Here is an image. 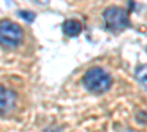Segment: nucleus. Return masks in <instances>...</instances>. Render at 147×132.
<instances>
[{
  "mask_svg": "<svg viewBox=\"0 0 147 132\" xmlns=\"http://www.w3.org/2000/svg\"><path fill=\"white\" fill-rule=\"evenodd\" d=\"M103 19L106 23V28L113 32H121L131 25L129 22V13L124 7L110 6L103 12Z\"/></svg>",
  "mask_w": 147,
  "mask_h": 132,
  "instance_id": "f03ea898",
  "label": "nucleus"
},
{
  "mask_svg": "<svg viewBox=\"0 0 147 132\" xmlns=\"http://www.w3.org/2000/svg\"><path fill=\"white\" fill-rule=\"evenodd\" d=\"M18 15H19L24 21H27V22H32V21L35 19V13H34V12H30V10H19Z\"/></svg>",
  "mask_w": 147,
  "mask_h": 132,
  "instance_id": "0eeeda50",
  "label": "nucleus"
},
{
  "mask_svg": "<svg viewBox=\"0 0 147 132\" xmlns=\"http://www.w3.org/2000/svg\"><path fill=\"white\" fill-rule=\"evenodd\" d=\"M82 85L90 92L102 94V92H106L112 85V76L103 68L94 66V68H90L82 76Z\"/></svg>",
  "mask_w": 147,
  "mask_h": 132,
  "instance_id": "f257e3e1",
  "label": "nucleus"
},
{
  "mask_svg": "<svg viewBox=\"0 0 147 132\" xmlns=\"http://www.w3.org/2000/svg\"><path fill=\"white\" fill-rule=\"evenodd\" d=\"M43 132H60V131L56 129V128H49V129H44Z\"/></svg>",
  "mask_w": 147,
  "mask_h": 132,
  "instance_id": "6e6552de",
  "label": "nucleus"
},
{
  "mask_svg": "<svg viewBox=\"0 0 147 132\" xmlns=\"http://www.w3.org/2000/svg\"><path fill=\"white\" fill-rule=\"evenodd\" d=\"M136 78L141 85L147 90V65H140L136 69Z\"/></svg>",
  "mask_w": 147,
  "mask_h": 132,
  "instance_id": "423d86ee",
  "label": "nucleus"
},
{
  "mask_svg": "<svg viewBox=\"0 0 147 132\" xmlns=\"http://www.w3.org/2000/svg\"><path fill=\"white\" fill-rule=\"evenodd\" d=\"M15 104H16V94L0 85V113H9L15 109Z\"/></svg>",
  "mask_w": 147,
  "mask_h": 132,
  "instance_id": "20e7f679",
  "label": "nucleus"
},
{
  "mask_svg": "<svg viewBox=\"0 0 147 132\" xmlns=\"http://www.w3.org/2000/svg\"><path fill=\"white\" fill-rule=\"evenodd\" d=\"M37 2H38L40 5H47L49 2H50V0H37Z\"/></svg>",
  "mask_w": 147,
  "mask_h": 132,
  "instance_id": "1a4fd4ad",
  "label": "nucleus"
},
{
  "mask_svg": "<svg viewBox=\"0 0 147 132\" xmlns=\"http://www.w3.org/2000/svg\"><path fill=\"white\" fill-rule=\"evenodd\" d=\"M62 29L68 37H77V35L82 31V23L77 19H68V21L63 22Z\"/></svg>",
  "mask_w": 147,
  "mask_h": 132,
  "instance_id": "39448f33",
  "label": "nucleus"
},
{
  "mask_svg": "<svg viewBox=\"0 0 147 132\" xmlns=\"http://www.w3.org/2000/svg\"><path fill=\"white\" fill-rule=\"evenodd\" d=\"M24 38V31L16 22L3 19L0 21V44L7 49L19 46Z\"/></svg>",
  "mask_w": 147,
  "mask_h": 132,
  "instance_id": "7ed1b4c3",
  "label": "nucleus"
}]
</instances>
